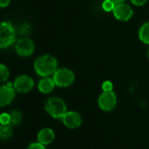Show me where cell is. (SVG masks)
Instances as JSON below:
<instances>
[{
    "instance_id": "obj_1",
    "label": "cell",
    "mask_w": 149,
    "mask_h": 149,
    "mask_svg": "<svg viewBox=\"0 0 149 149\" xmlns=\"http://www.w3.org/2000/svg\"><path fill=\"white\" fill-rule=\"evenodd\" d=\"M58 61L55 57L50 54H45L36 59L34 68L38 75L41 76H49L57 70Z\"/></svg>"
},
{
    "instance_id": "obj_2",
    "label": "cell",
    "mask_w": 149,
    "mask_h": 149,
    "mask_svg": "<svg viewBox=\"0 0 149 149\" xmlns=\"http://www.w3.org/2000/svg\"><path fill=\"white\" fill-rule=\"evenodd\" d=\"M45 109L53 119H62L67 112V107L65 101L58 97H50L45 103Z\"/></svg>"
},
{
    "instance_id": "obj_3",
    "label": "cell",
    "mask_w": 149,
    "mask_h": 149,
    "mask_svg": "<svg viewBox=\"0 0 149 149\" xmlns=\"http://www.w3.org/2000/svg\"><path fill=\"white\" fill-rule=\"evenodd\" d=\"M16 40V31L10 22L3 21L0 27V47L6 48Z\"/></svg>"
},
{
    "instance_id": "obj_4",
    "label": "cell",
    "mask_w": 149,
    "mask_h": 149,
    "mask_svg": "<svg viewBox=\"0 0 149 149\" xmlns=\"http://www.w3.org/2000/svg\"><path fill=\"white\" fill-rule=\"evenodd\" d=\"M53 81L58 87H68L74 81V74L68 68H59L53 74Z\"/></svg>"
},
{
    "instance_id": "obj_5",
    "label": "cell",
    "mask_w": 149,
    "mask_h": 149,
    "mask_svg": "<svg viewBox=\"0 0 149 149\" xmlns=\"http://www.w3.org/2000/svg\"><path fill=\"white\" fill-rule=\"evenodd\" d=\"M98 105L104 112L113 111L117 105V97L115 93L113 92V90L103 91L98 98Z\"/></svg>"
},
{
    "instance_id": "obj_6",
    "label": "cell",
    "mask_w": 149,
    "mask_h": 149,
    "mask_svg": "<svg viewBox=\"0 0 149 149\" xmlns=\"http://www.w3.org/2000/svg\"><path fill=\"white\" fill-rule=\"evenodd\" d=\"M114 17L120 21H128L134 14L132 8L124 3L115 4V6L113 10Z\"/></svg>"
},
{
    "instance_id": "obj_7",
    "label": "cell",
    "mask_w": 149,
    "mask_h": 149,
    "mask_svg": "<svg viewBox=\"0 0 149 149\" xmlns=\"http://www.w3.org/2000/svg\"><path fill=\"white\" fill-rule=\"evenodd\" d=\"M34 82L31 77L28 76H20L16 78L13 83V87L16 91L19 93H26L31 90L33 88Z\"/></svg>"
},
{
    "instance_id": "obj_8",
    "label": "cell",
    "mask_w": 149,
    "mask_h": 149,
    "mask_svg": "<svg viewBox=\"0 0 149 149\" xmlns=\"http://www.w3.org/2000/svg\"><path fill=\"white\" fill-rule=\"evenodd\" d=\"M16 51L20 56H30L34 51V43L29 38H22L16 44Z\"/></svg>"
},
{
    "instance_id": "obj_9",
    "label": "cell",
    "mask_w": 149,
    "mask_h": 149,
    "mask_svg": "<svg viewBox=\"0 0 149 149\" xmlns=\"http://www.w3.org/2000/svg\"><path fill=\"white\" fill-rule=\"evenodd\" d=\"M15 89L13 84L8 83L0 88V106L3 107L10 105L15 97Z\"/></svg>"
},
{
    "instance_id": "obj_10",
    "label": "cell",
    "mask_w": 149,
    "mask_h": 149,
    "mask_svg": "<svg viewBox=\"0 0 149 149\" xmlns=\"http://www.w3.org/2000/svg\"><path fill=\"white\" fill-rule=\"evenodd\" d=\"M64 125L70 129H76L79 127L82 124V118L77 112H67L62 118Z\"/></svg>"
},
{
    "instance_id": "obj_11",
    "label": "cell",
    "mask_w": 149,
    "mask_h": 149,
    "mask_svg": "<svg viewBox=\"0 0 149 149\" xmlns=\"http://www.w3.org/2000/svg\"><path fill=\"white\" fill-rule=\"evenodd\" d=\"M37 138L38 142L47 146L52 143V141L55 140V133L52 128H43L38 133Z\"/></svg>"
},
{
    "instance_id": "obj_12",
    "label": "cell",
    "mask_w": 149,
    "mask_h": 149,
    "mask_svg": "<svg viewBox=\"0 0 149 149\" xmlns=\"http://www.w3.org/2000/svg\"><path fill=\"white\" fill-rule=\"evenodd\" d=\"M55 85L56 84L53 81V78H49V77L45 76V78H43L39 81L38 88L41 93L47 94V93H50L53 90Z\"/></svg>"
},
{
    "instance_id": "obj_13",
    "label": "cell",
    "mask_w": 149,
    "mask_h": 149,
    "mask_svg": "<svg viewBox=\"0 0 149 149\" xmlns=\"http://www.w3.org/2000/svg\"><path fill=\"white\" fill-rule=\"evenodd\" d=\"M12 136V125H1L0 126V138L1 140H7Z\"/></svg>"
},
{
    "instance_id": "obj_14",
    "label": "cell",
    "mask_w": 149,
    "mask_h": 149,
    "mask_svg": "<svg viewBox=\"0 0 149 149\" xmlns=\"http://www.w3.org/2000/svg\"><path fill=\"white\" fill-rule=\"evenodd\" d=\"M139 38L142 42L149 44V22L145 23L141 27L139 31Z\"/></svg>"
},
{
    "instance_id": "obj_15",
    "label": "cell",
    "mask_w": 149,
    "mask_h": 149,
    "mask_svg": "<svg viewBox=\"0 0 149 149\" xmlns=\"http://www.w3.org/2000/svg\"><path fill=\"white\" fill-rule=\"evenodd\" d=\"M10 124L12 126H17L22 121V114L19 111L14 110L10 113Z\"/></svg>"
},
{
    "instance_id": "obj_16",
    "label": "cell",
    "mask_w": 149,
    "mask_h": 149,
    "mask_svg": "<svg viewBox=\"0 0 149 149\" xmlns=\"http://www.w3.org/2000/svg\"><path fill=\"white\" fill-rule=\"evenodd\" d=\"M9 77V69L3 64H0V81L4 82Z\"/></svg>"
},
{
    "instance_id": "obj_17",
    "label": "cell",
    "mask_w": 149,
    "mask_h": 149,
    "mask_svg": "<svg viewBox=\"0 0 149 149\" xmlns=\"http://www.w3.org/2000/svg\"><path fill=\"white\" fill-rule=\"evenodd\" d=\"M31 26L29 24H27V23L23 24V25L19 27V33H20L21 35H24V36L30 34V33H31Z\"/></svg>"
},
{
    "instance_id": "obj_18",
    "label": "cell",
    "mask_w": 149,
    "mask_h": 149,
    "mask_svg": "<svg viewBox=\"0 0 149 149\" xmlns=\"http://www.w3.org/2000/svg\"><path fill=\"white\" fill-rule=\"evenodd\" d=\"M115 4L112 0H105L102 4V8L106 11H111L113 10Z\"/></svg>"
},
{
    "instance_id": "obj_19",
    "label": "cell",
    "mask_w": 149,
    "mask_h": 149,
    "mask_svg": "<svg viewBox=\"0 0 149 149\" xmlns=\"http://www.w3.org/2000/svg\"><path fill=\"white\" fill-rule=\"evenodd\" d=\"M0 123L1 125H7L10 124V113L3 112L0 116Z\"/></svg>"
},
{
    "instance_id": "obj_20",
    "label": "cell",
    "mask_w": 149,
    "mask_h": 149,
    "mask_svg": "<svg viewBox=\"0 0 149 149\" xmlns=\"http://www.w3.org/2000/svg\"><path fill=\"white\" fill-rule=\"evenodd\" d=\"M27 149H46L45 148V145H43L42 143H40V142H32V143H31L29 146H28V148Z\"/></svg>"
},
{
    "instance_id": "obj_21",
    "label": "cell",
    "mask_w": 149,
    "mask_h": 149,
    "mask_svg": "<svg viewBox=\"0 0 149 149\" xmlns=\"http://www.w3.org/2000/svg\"><path fill=\"white\" fill-rule=\"evenodd\" d=\"M113 83L110 81H106L102 83L103 91H112L113 90Z\"/></svg>"
},
{
    "instance_id": "obj_22",
    "label": "cell",
    "mask_w": 149,
    "mask_h": 149,
    "mask_svg": "<svg viewBox=\"0 0 149 149\" xmlns=\"http://www.w3.org/2000/svg\"><path fill=\"white\" fill-rule=\"evenodd\" d=\"M148 0H131V2L134 4V5H137V6H141L143 4H145L147 3Z\"/></svg>"
},
{
    "instance_id": "obj_23",
    "label": "cell",
    "mask_w": 149,
    "mask_h": 149,
    "mask_svg": "<svg viewBox=\"0 0 149 149\" xmlns=\"http://www.w3.org/2000/svg\"><path fill=\"white\" fill-rule=\"evenodd\" d=\"M10 0H0V6L2 8H3V7L7 6L10 4Z\"/></svg>"
},
{
    "instance_id": "obj_24",
    "label": "cell",
    "mask_w": 149,
    "mask_h": 149,
    "mask_svg": "<svg viewBox=\"0 0 149 149\" xmlns=\"http://www.w3.org/2000/svg\"><path fill=\"white\" fill-rule=\"evenodd\" d=\"M114 4H120V3H123L125 0H112Z\"/></svg>"
},
{
    "instance_id": "obj_25",
    "label": "cell",
    "mask_w": 149,
    "mask_h": 149,
    "mask_svg": "<svg viewBox=\"0 0 149 149\" xmlns=\"http://www.w3.org/2000/svg\"><path fill=\"white\" fill-rule=\"evenodd\" d=\"M148 57H149V49H148Z\"/></svg>"
}]
</instances>
